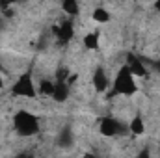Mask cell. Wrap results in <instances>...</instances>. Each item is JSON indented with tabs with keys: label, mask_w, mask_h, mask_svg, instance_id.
I'll use <instances>...</instances> for the list:
<instances>
[{
	"label": "cell",
	"mask_w": 160,
	"mask_h": 158,
	"mask_svg": "<svg viewBox=\"0 0 160 158\" xmlns=\"http://www.w3.org/2000/svg\"><path fill=\"white\" fill-rule=\"evenodd\" d=\"M13 128L22 138L36 136L39 132V119H38L36 114H32L28 110H19L13 116Z\"/></svg>",
	"instance_id": "obj_1"
},
{
	"label": "cell",
	"mask_w": 160,
	"mask_h": 158,
	"mask_svg": "<svg viewBox=\"0 0 160 158\" xmlns=\"http://www.w3.org/2000/svg\"><path fill=\"white\" fill-rule=\"evenodd\" d=\"M138 91V86H136V80L132 77L130 69L127 65H121L116 73V78L112 84V93L114 95H121V97H130Z\"/></svg>",
	"instance_id": "obj_2"
},
{
	"label": "cell",
	"mask_w": 160,
	"mask_h": 158,
	"mask_svg": "<svg viewBox=\"0 0 160 158\" xmlns=\"http://www.w3.org/2000/svg\"><path fill=\"white\" fill-rule=\"evenodd\" d=\"M11 93L15 97H24V99H36L38 97V87L34 84L32 73H22L19 78L15 80V84L11 86Z\"/></svg>",
	"instance_id": "obj_3"
},
{
	"label": "cell",
	"mask_w": 160,
	"mask_h": 158,
	"mask_svg": "<svg viewBox=\"0 0 160 158\" xmlns=\"http://www.w3.org/2000/svg\"><path fill=\"white\" fill-rule=\"evenodd\" d=\"M127 128H128V126H125L119 119L112 117V116L102 117V119H101V123H99V132H101L102 136H106V138L119 136L121 132H125Z\"/></svg>",
	"instance_id": "obj_4"
},
{
	"label": "cell",
	"mask_w": 160,
	"mask_h": 158,
	"mask_svg": "<svg viewBox=\"0 0 160 158\" xmlns=\"http://www.w3.org/2000/svg\"><path fill=\"white\" fill-rule=\"evenodd\" d=\"M54 36H56V39L60 41L62 45L69 43V41L75 37V26H73V22L69 19L62 21L58 26H54Z\"/></svg>",
	"instance_id": "obj_5"
},
{
	"label": "cell",
	"mask_w": 160,
	"mask_h": 158,
	"mask_svg": "<svg viewBox=\"0 0 160 158\" xmlns=\"http://www.w3.org/2000/svg\"><path fill=\"white\" fill-rule=\"evenodd\" d=\"M91 82H93V87L97 93H104L110 86V78L104 71V67H95L93 71V77H91Z\"/></svg>",
	"instance_id": "obj_6"
},
{
	"label": "cell",
	"mask_w": 160,
	"mask_h": 158,
	"mask_svg": "<svg viewBox=\"0 0 160 158\" xmlns=\"http://www.w3.org/2000/svg\"><path fill=\"white\" fill-rule=\"evenodd\" d=\"M128 60H127V67L130 69V73H132V77L136 78V77H140V78H145L147 75H149V69L145 67V63L140 60V58H136V56H132V54H128L127 56Z\"/></svg>",
	"instance_id": "obj_7"
},
{
	"label": "cell",
	"mask_w": 160,
	"mask_h": 158,
	"mask_svg": "<svg viewBox=\"0 0 160 158\" xmlns=\"http://www.w3.org/2000/svg\"><path fill=\"white\" fill-rule=\"evenodd\" d=\"M54 102H65L69 99V84L67 82H56L54 84V93L50 97Z\"/></svg>",
	"instance_id": "obj_8"
},
{
	"label": "cell",
	"mask_w": 160,
	"mask_h": 158,
	"mask_svg": "<svg viewBox=\"0 0 160 158\" xmlns=\"http://www.w3.org/2000/svg\"><path fill=\"white\" fill-rule=\"evenodd\" d=\"M82 45H84L88 50H97L99 45H101V32H99V30L88 32V34L82 37Z\"/></svg>",
	"instance_id": "obj_9"
},
{
	"label": "cell",
	"mask_w": 160,
	"mask_h": 158,
	"mask_svg": "<svg viewBox=\"0 0 160 158\" xmlns=\"http://www.w3.org/2000/svg\"><path fill=\"white\" fill-rule=\"evenodd\" d=\"M56 143H58V147H62V149H69V147H73V143H75L73 132H71L69 128H63V130L58 134V140H56Z\"/></svg>",
	"instance_id": "obj_10"
},
{
	"label": "cell",
	"mask_w": 160,
	"mask_h": 158,
	"mask_svg": "<svg viewBox=\"0 0 160 158\" xmlns=\"http://www.w3.org/2000/svg\"><path fill=\"white\" fill-rule=\"evenodd\" d=\"M128 130H130V134H134V136H142V134L145 132V123H143V117H142L140 114H136L134 117L130 119Z\"/></svg>",
	"instance_id": "obj_11"
},
{
	"label": "cell",
	"mask_w": 160,
	"mask_h": 158,
	"mask_svg": "<svg viewBox=\"0 0 160 158\" xmlns=\"http://www.w3.org/2000/svg\"><path fill=\"white\" fill-rule=\"evenodd\" d=\"M54 80L50 78H43L39 80V84H38V93L41 95H45V97H52V93H54Z\"/></svg>",
	"instance_id": "obj_12"
},
{
	"label": "cell",
	"mask_w": 160,
	"mask_h": 158,
	"mask_svg": "<svg viewBox=\"0 0 160 158\" xmlns=\"http://www.w3.org/2000/svg\"><path fill=\"white\" fill-rule=\"evenodd\" d=\"M91 19H93L95 22L104 24V22H108V21H110V11H108V9H104V7H101V6H97V7L91 11Z\"/></svg>",
	"instance_id": "obj_13"
},
{
	"label": "cell",
	"mask_w": 160,
	"mask_h": 158,
	"mask_svg": "<svg viewBox=\"0 0 160 158\" xmlns=\"http://www.w3.org/2000/svg\"><path fill=\"white\" fill-rule=\"evenodd\" d=\"M62 9H63L65 15L75 17V15H78L80 13V4L78 2H75V0H63V2H62Z\"/></svg>",
	"instance_id": "obj_14"
},
{
	"label": "cell",
	"mask_w": 160,
	"mask_h": 158,
	"mask_svg": "<svg viewBox=\"0 0 160 158\" xmlns=\"http://www.w3.org/2000/svg\"><path fill=\"white\" fill-rule=\"evenodd\" d=\"M136 158H151V151H149L147 147H143V149H140V151H138Z\"/></svg>",
	"instance_id": "obj_15"
},
{
	"label": "cell",
	"mask_w": 160,
	"mask_h": 158,
	"mask_svg": "<svg viewBox=\"0 0 160 158\" xmlns=\"http://www.w3.org/2000/svg\"><path fill=\"white\" fill-rule=\"evenodd\" d=\"M155 9L160 13V0H157V2H155Z\"/></svg>",
	"instance_id": "obj_16"
},
{
	"label": "cell",
	"mask_w": 160,
	"mask_h": 158,
	"mask_svg": "<svg viewBox=\"0 0 160 158\" xmlns=\"http://www.w3.org/2000/svg\"><path fill=\"white\" fill-rule=\"evenodd\" d=\"M4 87V78H2V75H0V89Z\"/></svg>",
	"instance_id": "obj_17"
},
{
	"label": "cell",
	"mask_w": 160,
	"mask_h": 158,
	"mask_svg": "<svg viewBox=\"0 0 160 158\" xmlns=\"http://www.w3.org/2000/svg\"><path fill=\"white\" fill-rule=\"evenodd\" d=\"M0 26H2V17H0Z\"/></svg>",
	"instance_id": "obj_18"
},
{
	"label": "cell",
	"mask_w": 160,
	"mask_h": 158,
	"mask_svg": "<svg viewBox=\"0 0 160 158\" xmlns=\"http://www.w3.org/2000/svg\"><path fill=\"white\" fill-rule=\"evenodd\" d=\"M21 158H32V156H21Z\"/></svg>",
	"instance_id": "obj_19"
},
{
	"label": "cell",
	"mask_w": 160,
	"mask_h": 158,
	"mask_svg": "<svg viewBox=\"0 0 160 158\" xmlns=\"http://www.w3.org/2000/svg\"><path fill=\"white\" fill-rule=\"evenodd\" d=\"M0 69H2V65H0Z\"/></svg>",
	"instance_id": "obj_20"
}]
</instances>
